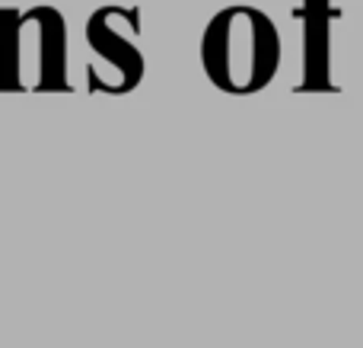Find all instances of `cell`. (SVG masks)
<instances>
[{
	"label": "cell",
	"instance_id": "obj_1",
	"mask_svg": "<svg viewBox=\"0 0 363 348\" xmlns=\"http://www.w3.org/2000/svg\"><path fill=\"white\" fill-rule=\"evenodd\" d=\"M281 58L284 42L277 23L258 6L230 4L207 19L201 36V67L220 93H262L274 83Z\"/></svg>",
	"mask_w": 363,
	"mask_h": 348
},
{
	"label": "cell",
	"instance_id": "obj_2",
	"mask_svg": "<svg viewBox=\"0 0 363 348\" xmlns=\"http://www.w3.org/2000/svg\"><path fill=\"white\" fill-rule=\"evenodd\" d=\"M67 23L55 6L0 10V93H67Z\"/></svg>",
	"mask_w": 363,
	"mask_h": 348
},
{
	"label": "cell",
	"instance_id": "obj_3",
	"mask_svg": "<svg viewBox=\"0 0 363 348\" xmlns=\"http://www.w3.org/2000/svg\"><path fill=\"white\" fill-rule=\"evenodd\" d=\"M140 32V10L138 6H118L108 4L99 6L93 16L86 19V45L96 58L112 67L106 89L108 96H121L138 89V83L144 80V55H140L134 36Z\"/></svg>",
	"mask_w": 363,
	"mask_h": 348
},
{
	"label": "cell",
	"instance_id": "obj_4",
	"mask_svg": "<svg viewBox=\"0 0 363 348\" xmlns=\"http://www.w3.org/2000/svg\"><path fill=\"white\" fill-rule=\"evenodd\" d=\"M345 16L341 6H332V0H303L300 19L306 26L303 36V83L300 89H335L332 83V23Z\"/></svg>",
	"mask_w": 363,
	"mask_h": 348
}]
</instances>
